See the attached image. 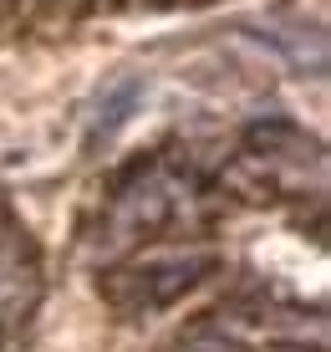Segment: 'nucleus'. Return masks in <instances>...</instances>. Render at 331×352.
Segmentation results:
<instances>
[{
    "label": "nucleus",
    "instance_id": "3",
    "mask_svg": "<svg viewBox=\"0 0 331 352\" xmlns=\"http://www.w3.org/2000/svg\"><path fill=\"white\" fill-rule=\"evenodd\" d=\"M179 352H240V347L229 342V337H219V332H214V337H204V332H199V337H189V342H183Z\"/></svg>",
    "mask_w": 331,
    "mask_h": 352
},
{
    "label": "nucleus",
    "instance_id": "1",
    "mask_svg": "<svg viewBox=\"0 0 331 352\" xmlns=\"http://www.w3.org/2000/svg\"><path fill=\"white\" fill-rule=\"evenodd\" d=\"M204 271H214L209 256H158V261H143L138 271L128 276L133 307H168V301L183 296L189 286H199Z\"/></svg>",
    "mask_w": 331,
    "mask_h": 352
},
{
    "label": "nucleus",
    "instance_id": "2",
    "mask_svg": "<svg viewBox=\"0 0 331 352\" xmlns=\"http://www.w3.org/2000/svg\"><path fill=\"white\" fill-rule=\"evenodd\" d=\"M143 107V82L138 77H117L113 87H102L92 107V123H87V148H102V143H113L122 128L133 123V113Z\"/></svg>",
    "mask_w": 331,
    "mask_h": 352
}]
</instances>
